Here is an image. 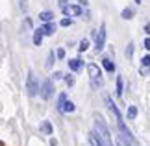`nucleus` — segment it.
<instances>
[{
  "label": "nucleus",
  "mask_w": 150,
  "mask_h": 146,
  "mask_svg": "<svg viewBox=\"0 0 150 146\" xmlns=\"http://www.w3.org/2000/svg\"><path fill=\"white\" fill-rule=\"evenodd\" d=\"M95 135L98 137V141L102 142V146H113V139H111V133H109L106 122L100 115H95Z\"/></svg>",
  "instance_id": "1"
},
{
  "label": "nucleus",
  "mask_w": 150,
  "mask_h": 146,
  "mask_svg": "<svg viewBox=\"0 0 150 146\" xmlns=\"http://www.w3.org/2000/svg\"><path fill=\"white\" fill-rule=\"evenodd\" d=\"M87 72H89V80H91V87L93 89H98L102 87V71L96 65H87Z\"/></svg>",
  "instance_id": "2"
},
{
  "label": "nucleus",
  "mask_w": 150,
  "mask_h": 146,
  "mask_svg": "<svg viewBox=\"0 0 150 146\" xmlns=\"http://www.w3.org/2000/svg\"><path fill=\"white\" fill-rule=\"evenodd\" d=\"M26 91H28V95H30V96H35L37 92H39V81H37L35 74H33L32 71L28 72V78H26Z\"/></svg>",
  "instance_id": "3"
},
{
  "label": "nucleus",
  "mask_w": 150,
  "mask_h": 146,
  "mask_svg": "<svg viewBox=\"0 0 150 146\" xmlns=\"http://www.w3.org/2000/svg\"><path fill=\"white\" fill-rule=\"evenodd\" d=\"M52 92H54V87H52V80H45L43 85L39 87V95H41L43 100H50Z\"/></svg>",
  "instance_id": "4"
},
{
  "label": "nucleus",
  "mask_w": 150,
  "mask_h": 146,
  "mask_svg": "<svg viewBox=\"0 0 150 146\" xmlns=\"http://www.w3.org/2000/svg\"><path fill=\"white\" fill-rule=\"evenodd\" d=\"M96 43H95V50L100 52L106 44V24H100V30H96Z\"/></svg>",
  "instance_id": "5"
},
{
  "label": "nucleus",
  "mask_w": 150,
  "mask_h": 146,
  "mask_svg": "<svg viewBox=\"0 0 150 146\" xmlns=\"http://www.w3.org/2000/svg\"><path fill=\"white\" fill-rule=\"evenodd\" d=\"M61 11H63V15H67V17H78V15H82L83 13V9L80 8V6H63L61 8Z\"/></svg>",
  "instance_id": "6"
},
{
  "label": "nucleus",
  "mask_w": 150,
  "mask_h": 146,
  "mask_svg": "<svg viewBox=\"0 0 150 146\" xmlns=\"http://www.w3.org/2000/svg\"><path fill=\"white\" fill-rule=\"evenodd\" d=\"M106 104H108V107H109V111H111V115L115 116V120H122V116H120V113H119V109H117V106H115V104H113V100H111V98H106Z\"/></svg>",
  "instance_id": "7"
},
{
  "label": "nucleus",
  "mask_w": 150,
  "mask_h": 146,
  "mask_svg": "<svg viewBox=\"0 0 150 146\" xmlns=\"http://www.w3.org/2000/svg\"><path fill=\"white\" fill-rule=\"evenodd\" d=\"M41 32H43V35H54L56 33V24L54 22H47V24L41 28Z\"/></svg>",
  "instance_id": "8"
},
{
  "label": "nucleus",
  "mask_w": 150,
  "mask_h": 146,
  "mask_svg": "<svg viewBox=\"0 0 150 146\" xmlns=\"http://www.w3.org/2000/svg\"><path fill=\"white\" fill-rule=\"evenodd\" d=\"M32 41H33V44H35V46H41V43H43V32H41V28L33 32V39Z\"/></svg>",
  "instance_id": "9"
},
{
  "label": "nucleus",
  "mask_w": 150,
  "mask_h": 146,
  "mask_svg": "<svg viewBox=\"0 0 150 146\" xmlns=\"http://www.w3.org/2000/svg\"><path fill=\"white\" fill-rule=\"evenodd\" d=\"M69 68H71L72 72L80 71V68H82V61L80 59H69Z\"/></svg>",
  "instance_id": "10"
},
{
  "label": "nucleus",
  "mask_w": 150,
  "mask_h": 146,
  "mask_svg": "<svg viewBox=\"0 0 150 146\" xmlns=\"http://www.w3.org/2000/svg\"><path fill=\"white\" fill-rule=\"evenodd\" d=\"M39 19H41L43 22H52V19H54V13H52V11H43V13L39 15Z\"/></svg>",
  "instance_id": "11"
},
{
  "label": "nucleus",
  "mask_w": 150,
  "mask_h": 146,
  "mask_svg": "<svg viewBox=\"0 0 150 146\" xmlns=\"http://www.w3.org/2000/svg\"><path fill=\"white\" fill-rule=\"evenodd\" d=\"M122 91H124V80L122 76H117V95L122 96Z\"/></svg>",
  "instance_id": "12"
},
{
  "label": "nucleus",
  "mask_w": 150,
  "mask_h": 146,
  "mask_svg": "<svg viewBox=\"0 0 150 146\" xmlns=\"http://www.w3.org/2000/svg\"><path fill=\"white\" fill-rule=\"evenodd\" d=\"M74 109H76V107H74V104H72L71 100H67L65 104H63V107H61V111H63V113H72Z\"/></svg>",
  "instance_id": "13"
},
{
  "label": "nucleus",
  "mask_w": 150,
  "mask_h": 146,
  "mask_svg": "<svg viewBox=\"0 0 150 146\" xmlns=\"http://www.w3.org/2000/svg\"><path fill=\"white\" fill-rule=\"evenodd\" d=\"M41 131L45 133V135H52V126H50L48 120H45L43 124H41Z\"/></svg>",
  "instance_id": "14"
},
{
  "label": "nucleus",
  "mask_w": 150,
  "mask_h": 146,
  "mask_svg": "<svg viewBox=\"0 0 150 146\" xmlns=\"http://www.w3.org/2000/svg\"><path fill=\"white\" fill-rule=\"evenodd\" d=\"M89 142H91V146H102V142L98 141V137L95 135V131H89Z\"/></svg>",
  "instance_id": "15"
},
{
  "label": "nucleus",
  "mask_w": 150,
  "mask_h": 146,
  "mask_svg": "<svg viewBox=\"0 0 150 146\" xmlns=\"http://www.w3.org/2000/svg\"><path fill=\"white\" fill-rule=\"evenodd\" d=\"M102 65H104V68H106L108 72H113V71H115V65H113V63L109 61V59H104V61H102Z\"/></svg>",
  "instance_id": "16"
},
{
  "label": "nucleus",
  "mask_w": 150,
  "mask_h": 146,
  "mask_svg": "<svg viewBox=\"0 0 150 146\" xmlns=\"http://www.w3.org/2000/svg\"><path fill=\"white\" fill-rule=\"evenodd\" d=\"M135 116H137V107H135V106H130V107H128V118L134 120Z\"/></svg>",
  "instance_id": "17"
},
{
  "label": "nucleus",
  "mask_w": 150,
  "mask_h": 146,
  "mask_svg": "<svg viewBox=\"0 0 150 146\" xmlns=\"http://www.w3.org/2000/svg\"><path fill=\"white\" fill-rule=\"evenodd\" d=\"M87 48H89V41H87V39H82V41H80V46H78V50H80V52H85Z\"/></svg>",
  "instance_id": "18"
},
{
  "label": "nucleus",
  "mask_w": 150,
  "mask_h": 146,
  "mask_svg": "<svg viewBox=\"0 0 150 146\" xmlns=\"http://www.w3.org/2000/svg\"><path fill=\"white\" fill-rule=\"evenodd\" d=\"M54 61H56V56H54V52H50V54H48V59H47V68H52Z\"/></svg>",
  "instance_id": "19"
},
{
  "label": "nucleus",
  "mask_w": 150,
  "mask_h": 146,
  "mask_svg": "<svg viewBox=\"0 0 150 146\" xmlns=\"http://www.w3.org/2000/svg\"><path fill=\"white\" fill-rule=\"evenodd\" d=\"M67 102V95H59V98H57V109L61 111V107H63V104Z\"/></svg>",
  "instance_id": "20"
},
{
  "label": "nucleus",
  "mask_w": 150,
  "mask_h": 146,
  "mask_svg": "<svg viewBox=\"0 0 150 146\" xmlns=\"http://www.w3.org/2000/svg\"><path fill=\"white\" fill-rule=\"evenodd\" d=\"M132 54H134V43H128V46H126V56L132 57Z\"/></svg>",
  "instance_id": "21"
},
{
  "label": "nucleus",
  "mask_w": 150,
  "mask_h": 146,
  "mask_svg": "<svg viewBox=\"0 0 150 146\" xmlns=\"http://www.w3.org/2000/svg\"><path fill=\"white\" fill-rule=\"evenodd\" d=\"M132 15H134V11H132V9H124L122 11V19H126V20L132 19Z\"/></svg>",
  "instance_id": "22"
},
{
  "label": "nucleus",
  "mask_w": 150,
  "mask_h": 146,
  "mask_svg": "<svg viewBox=\"0 0 150 146\" xmlns=\"http://www.w3.org/2000/svg\"><path fill=\"white\" fill-rule=\"evenodd\" d=\"M59 24H61L63 28H67V26H71V24H72V20H71V19H61Z\"/></svg>",
  "instance_id": "23"
},
{
  "label": "nucleus",
  "mask_w": 150,
  "mask_h": 146,
  "mask_svg": "<svg viewBox=\"0 0 150 146\" xmlns=\"http://www.w3.org/2000/svg\"><path fill=\"white\" fill-rule=\"evenodd\" d=\"M65 83H67L69 87H72V85H74V78H72V76H67V78H65Z\"/></svg>",
  "instance_id": "24"
},
{
  "label": "nucleus",
  "mask_w": 150,
  "mask_h": 146,
  "mask_svg": "<svg viewBox=\"0 0 150 146\" xmlns=\"http://www.w3.org/2000/svg\"><path fill=\"white\" fill-rule=\"evenodd\" d=\"M56 57H59V59H63V57H65V50H63V48H59V50L56 52Z\"/></svg>",
  "instance_id": "25"
},
{
  "label": "nucleus",
  "mask_w": 150,
  "mask_h": 146,
  "mask_svg": "<svg viewBox=\"0 0 150 146\" xmlns=\"http://www.w3.org/2000/svg\"><path fill=\"white\" fill-rule=\"evenodd\" d=\"M141 61H143V67H148V65H150V56H145Z\"/></svg>",
  "instance_id": "26"
},
{
  "label": "nucleus",
  "mask_w": 150,
  "mask_h": 146,
  "mask_svg": "<svg viewBox=\"0 0 150 146\" xmlns=\"http://www.w3.org/2000/svg\"><path fill=\"white\" fill-rule=\"evenodd\" d=\"M143 48H145V50H148V48H150V39H148V37L145 39V43H143Z\"/></svg>",
  "instance_id": "27"
},
{
  "label": "nucleus",
  "mask_w": 150,
  "mask_h": 146,
  "mask_svg": "<svg viewBox=\"0 0 150 146\" xmlns=\"http://www.w3.org/2000/svg\"><path fill=\"white\" fill-rule=\"evenodd\" d=\"M139 72H141V76H146V74H148V67H141Z\"/></svg>",
  "instance_id": "28"
},
{
  "label": "nucleus",
  "mask_w": 150,
  "mask_h": 146,
  "mask_svg": "<svg viewBox=\"0 0 150 146\" xmlns=\"http://www.w3.org/2000/svg\"><path fill=\"white\" fill-rule=\"evenodd\" d=\"M63 78V72H54V80H61Z\"/></svg>",
  "instance_id": "29"
},
{
  "label": "nucleus",
  "mask_w": 150,
  "mask_h": 146,
  "mask_svg": "<svg viewBox=\"0 0 150 146\" xmlns=\"http://www.w3.org/2000/svg\"><path fill=\"white\" fill-rule=\"evenodd\" d=\"M80 2V8H82V6H87V0H78Z\"/></svg>",
  "instance_id": "30"
},
{
  "label": "nucleus",
  "mask_w": 150,
  "mask_h": 146,
  "mask_svg": "<svg viewBox=\"0 0 150 146\" xmlns=\"http://www.w3.org/2000/svg\"><path fill=\"white\" fill-rule=\"evenodd\" d=\"M134 2H135V4H141V0H134Z\"/></svg>",
  "instance_id": "31"
}]
</instances>
